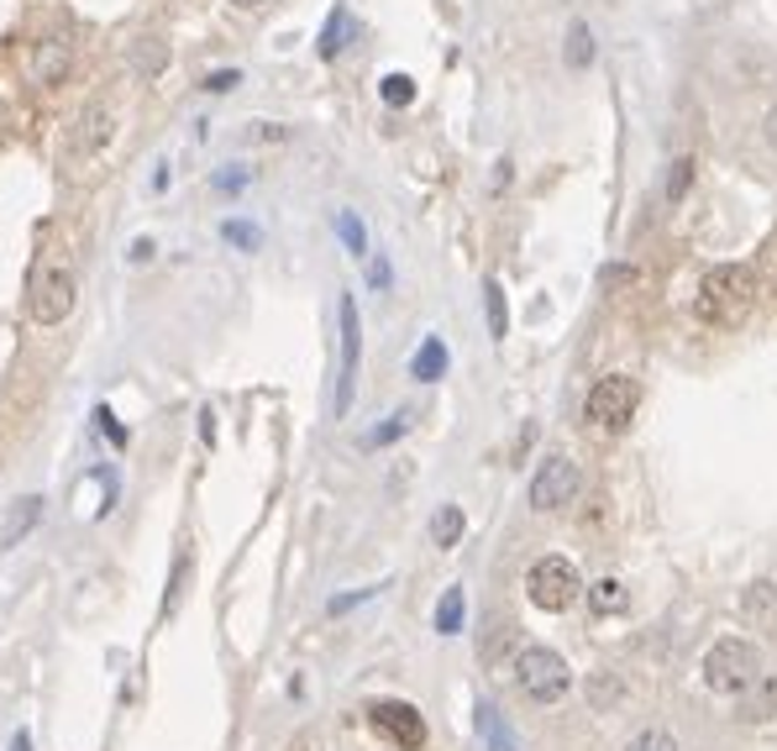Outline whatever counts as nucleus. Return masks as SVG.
Wrapping results in <instances>:
<instances>
[{"label":"nucleus","mask_w":777,"mask_h":751,"mask_svg":"<svg viewBox=\"0 0 777 751\" xmlns=\"http://www.w3.org/2000/svg\"><path fill=\"white\" fill-rule=\"evenodd\" d=\"M756 305V273L747 263H719L704 273L699 284V316L715 321V327H736L747 321V310Z\"/></svg>","instance_id":"f257e3e1"},{"label":"nucleus","mask_w":777,"mask_h":751,"mask_svg":"<svg viewBox=\"0 0 777 751\" xmlns=\"http://www.w3.org/2000/svg\"><path fill=\"white\" fill-rule=\"evenodd\" d=\"M699 673H704V684L715 693L736 699L741 689H751V684L762 678V652H756L751 641H741V636H719L715 647L704 652Z\"/></svg>","instance_id":"f03ea898"},{"label":"nucleus","mask_w":777,"mask_h":751,"mask_svg":"<svg viewBox=\"0 0 777 751\" xmlns=\"http://www.w3.org/2000/svg\"><path fill=\"white\" fill-rule=\"evenodd\" d=\"M515 673H520V689L531 693L536 704H557L572 689V667L563 652L552 647H520L515 652Z\"/></svg>","instance_id":"7ed1b4c3"},{"label":"nucleus","mask_w":777,"mask_h":751,"mask_svg":"<svg viewBox=\"0 0 777 751\" xmlns=\"http://www.w3.org/2000/svg\"><path fill=\"white\" fill-rule=\"evenodd\" d=\"M578 489H583V468L572 463L568 452H552V457H541L536 479H531V510L541 515L568 510L572 500H578Z\"/></svg>","instance_id":"20e7f679"},{"label":"nucleus","mask_w":777,"mask_h":751,"mask_svg":"<svg viewBox=\"0 0 777 751\" xmlns=\"http://www.w3.org/2000/svg\"><path fill=\"white\" fill-rule=\"evenodd\" d=\"M636 405H641V384L626 379V373H609V379H599L594 390H589V421L599 431H626Z\"/></svg>","instance_id":"39448f33"},{"label":"nucleus","mask_w":777,"mask_h":751,"mask_svg":"<svg viewBox=\"0 0 777 751\" xmlns=\"http://www.w3.org/2000/svg\"><path fill=\"white\" fill-rule=\"evenodd\" d=\"M578 594H583V578H578V568H572L568 557H541L536 568H531V600L541 610L563 615L568 604H578Z\"/></svg>","instance_id":"423d86ee"},{"label":"nucleus","mask_w":777,"mask_h":751,"mask_svg":"<svg viewBox=\"0 0 777 751\" xmlns=\"http://www.w3.org/2000/svg\"><path fill=\"white\" fill-rule=\"evenodd\" d=\"M342 316V368H336V416L353 410V390H358V358H362V321H358V300L342 295L336 300Z\"/></svg>","instance_id":"0eeeda50"},{"label":"nucleus","mask_w":777,"mask_h":751,"mask_svg":"<svg viewBox=\"0 0 777 751\" xmlns=\"http://www.w3.org/2000/svg\"><path fill=\"white\" fill-rule=\"evenodd\" d=\"M79 300V279L69 269H42L37 273V290H32V316L42 321V327H59L69 321V310Z\"/></svg>","instance_id":"6e6552de"},{"label":"nucleus","mask_w":777,"mask_h":751,"mask_svg":"<svg viewBox=\"0 0 777 751\" xmlns=\"http://www.w3.org/2000/svg\"><path fill=\"white\" fill-rule=\"evenodd\" d=\"M368 721L384 730L388 741L399 751H420L425 747V721H420L416 704H405V699H379L373 710H368Z\"/></svg>","instance_id":"1a4fd4ad"},{"label":"nucleus","mask_w":777,"mask_h":751,"mask_svg":"<svg viewBox=\"0 0 777 751\" xmlns=\"http://www.w3.org/2000/svg\"><path fill=\"white\" fill-rule=\"evenodd\" d=\"M111 137H116V106H111V100H90V106L79 111V121H74V143H69V148L95 158Z\"/></svg>","instance_id":"9d476101"},{"label":"nucleus","mask_w":777,"mask_h":751,"mask_svg":"<svg viewBox=\"0 0 777 751\" xmlns=\"http://www.w3.org/2000/svg\"><path fill=\"white\" fill-rule=\"evenodd\" d=\"M37 520H42V500L37 494H22L11 515H5V526H0V552H11V546H22V541L37 531Z\"/></svg>","instance_id":"9b49d317"},{"label":"nucleus","mask_w":777,"mask_h":751,"mask_svg":"<svg viewBox=\"0 0 777 751\" xmlns=\"http://www.w3.org/2000/svg\"><path fill=\"white\" fill-rule=\"evenodd\" d=\"M736 710H741V721H767V715H777V678L773 673H762L751 689L736 693Z\"/></svg>","instance_id":"f8f14e48"},{"label":"nucleus","mask_w":777,"mask_h":751,"mask_svg":"<svg viewBox=\"0 0 777 751\" xmlns=\"http://www.w3.org/2000/svg\"><path fill=\"white\" fill-rule=\"evenodd\" d=\"M32 74H37V85H59L63 74H69V42H63V37L37 42V53H32Z\"/></svg>","instance_id":"ddd939ff"},{"label":"nucleus","mask_w":777,"mask_h":751,"mask_svg":"<svg viewBox=\"0 0 777 751\" xmlns=\"http://www.w3.org/2000/svg\"><path fill=\"white\" fill-rule=\"evenodd\" d=\"M169 69V42L158 37V32H143L137 42H132V74H143V79H158Z\"/></svg>","instance_id":"4468645a"},{"label":"nucleus","mask_w":777,"mask_h":751,"mask_svg":"<svg viewBox=\"0 0 777 751\" xmlns=\"http://www.w3.org/2000/svg\"><path fill=\"white\" fill-rule=\"evenodd\" d=\"M447 373V342L442 336H425L416 347V358H410V379H420V384H436Z\"/></svg>","instance_id":"2eb2a0df"},{"label":"nucleus","mask_w":777,"mask_h":751,"mask_svg":"<svg viewBox=\"0 0 777 751\" xmlns=\"http://www.w3.org/2000/svg\"><path fill=\"white\" fill-rule=\"evenodd\" d=\"M347 37H353V11H347V5H336V11L326 16V32H321L316 53H321V59H336V53L347 48Z\"/></svg>","instance_id":"dca6fc26"},{"label":"nucleus","mask_w":777,"mask_h":751,"mask_svg":"<svg viewBox=\"0 0 777 751\" xmlns=\"http://www.w3.org/2000/svg\"><path fill=\"white\" fill-rule=\"evenodd\" d=\"M462 531H468V520H462V505H442V510L431 515V541H436L442 552H452V546L462 541Z\"/></svg>","instance_id":"f3484780"},{"label":"nucleus","mask_w":777,"mask_h":751,"mask_svg":"<svg viewBox=\"0 0 777 751\" xmlns=\"http://www.w3.org/2000/svg\"><path fill=\"white\" fill-rule=\"evenodd\" d=\"M583 594H589V604H594V615H620V610L630 604V594H626V583H620V578H599V583H589Z\"/></svg>","instance_id":"a211bd4d"},{"label":"nucleus","mask_w":777,"mask_h":751,"mask_svg":"<svg viewBox=\"0 0 777 751\" xmlns=\"http://www.w3.org/2000/svg\"><path fill=\"white\" fill-rule=\"evenodd\" d=\"M479 736L489 751H515V736H509L505 715H499L494 704H479Z\"/></svg>","instance_id":"6ab92c4d"},{"label":"nucleus","mask_w":777,"mask_h":751,"mask_svg":"<svg viewBox=\"0 0 777 751\" xmlns=\"http://www.w3.org/2000/svg\"><path fill=\"white\" fill-rule=\"evenodd\" d=\"M462 620H468V594H462V589H447V594H442V604H436V631L457 636V631H462Z\"/></svg>","instance_id":"aec40b11"},{"label":"nucleus","mask_w":777,"mask_h":751,"mask_svg":"<svg viewBox=\"0 0 777 751\" xmlns=\"http://www.w3.org/2000/svg\"><path fill=\"white\" fill-rule=\"evenodd\" d=\"M483 310H489V336H494V342H505L509 310H505V290H499V279H489V284H483Z\"/></svg>","instance_id":"412c9836"},{"label":"nucleus","mask_w":777,"mask_h":751,"mask_svg":"<svg viewBox=\"0 0 777 751\" xmlns=\"http://www.w3.org/2000/svg\"><path fill=\"white\" fill-rule=\"evenodd\" d=\"M336 237L347 242L353 258H368V232H362V221L353 211H336Z\"/></svg>","instance_id":"4be33fe9"},{"label":"nucleus","mask_w":777,"mask_h":751,"mask_svg":"<svg viewBox=\"0 0 777 751\" xmlns=\"http://www.w3.org/2000/svg\"><path fill=\"white\" fill-rule=\"evenodd\" d=\"M379 95H384V106H394V111H405V106L416 100V79H410V74H384V85H379Z\"/></svg>","instance_id":"5701e85b"},{"label":"nucleus","mask_w":777,"mask_h":751,"mask_svg":"<svg viewBox=\"0 0 777 751\" xmlns=\"http://www.w3.org/2000/svg\"><path fill=\"white\" fill-rule=\"evenodd\" d=\"M568 63L572 69H589V63H594V32L583 27V22H572V32H568Z\"/></svg>","instance_id":"b1692460"},{"label":"nucleus","mask_w":777,"mask_h":751,"mask_svg":"<svg viewBox=\"0 0 777 751\" xmlns=\"http://www.w3.org/2000/svg\"><path fill=\"white\" fill-rule=\"evenodd\" d=\"M405 431H410V410H394L379 431H368V436H362V447H388V442H399Z\"/></svg>","instance_id":"393cba45"},{"label":"nucleus","mask_w":777,"mask_h":751,"mask_svg":"<svg viewBox=\"0 0 777 751\" xmlns=\"http://www.w3.org/2000/svg\"><path fill=\"white\" fill-rule=\"evenodd\" d=\"M693 169H699L693 158H673V169H667V206H678V200L688 195V184H693Z\"/></svg>","instance_id":"a878e982"},{"label":"nucleus","mask_w":777,"mask_h":751,"mask_svg":"<svg viewBox=\"0 0 777 751\" xmlns=\"http://www.w3.org/2000/svg\"><path fill=\"white\" fill-rule=\"evenodd\" d=\"M221 237L232 242V247H242V253H258V247H263V232H258L252 221H226Z\"/></svg>","instance_id":"bb28decb"},{"label":"nucleus","mask_w":777,"mask_h":751,"mask_svg":"<svg viewBox=\"0 0 777 751\" xmlns=\"http://www.w3.org/2000/svg\"><path fill=\"white\" fill-rule=\"evenodd\" d=\"M184 583H189V552L174 557V578H169V594H163V615H174L184 600Z\"/></svg>","instance_id":"cd10ccee"},{"label":"nucleus","mask_w":777,"mask_h":751,"mask_svg":"<svg viewBox=\"0 0 777 751\" xmlns=\"http://www.w3.org/2000/svg\"><path fill=\"white\" fill-rule=\"evenodd\" d=\"M626 751H678V741H673V730L652 725V730H641V736H636Z\"/></svg>","instance_id":"c85d7f7f"},{"label":"nucleus","mask_w":777,"mask_h":751,"mask_svg":"<svg viewBox=\"0 0 777 751\" xmlns=\"http://www.w3.org/2000/svg\"><path fill=\"white\" fill-rule=\"evenodd\" d=\"M95 426H100V436H106V442H111V447H126V442H132V436H126V426H121L116 416H111V410H106V405H100V410H95Z\"/></svg>","instance_id":"c756f323"},{"label":"nucleus","mask_w":777,"mask_h":751,"mask_svg":"<svg viewBox=\"0 0 777 751\" xmlns=\"http://www.w3.org/2000/svg\"><path fill=\"white\" fill-rule=\"evenodd\" d=\"M237 85H242L237 69H215V74H206V85H200V90H210V95H232Z\"/></svg>","instance_id":"7c9ffc66"},{"label":"nucleus","mask_w":777,"mask_h":751,"mask_svg":"<svg viewBox=\"0 0 777 751\" xmlns=\"http://www.w3.org/2000/svg\"><path fill=\"white\" fill-rule=\"evenodd\" d=\"M362 600H373V589H358V594H342V600H331L326 610H331V615H347V610H358Z\"/></svg>","instance_id":"2f4dec72"},{"label":"nucleus","mask_w":777,"mask_h":751,"mask_svg":"<svg viewBox=\"0 0 777 751\" xmlns=\"http://www.w3.org/2000/svg\"><path fill=\"white\" fill-rule=\"evenodd\" d=\"M242 184H247V174H242V169H226V174H215V189H221V195H237Z\"/></svg>","instance_id":"473e14b6"},{"label":"nucleus","mask_w":777,"mask_h":751,"mask_svg":"<svg viewBox=\"0 0 777 751\" xmlns=\"http://www.w3.org/2000/svg\"><path fill=\"white\" fill-rule=\"evenodd\" d=\"M368 284H373V290H388V263L384 258H368Z\"/></svg>","instance_id":"72a5a7b5"},{"label":"nucleus","mask_w":777,"mask_h":751,"mask_svg":"<svg viewBox=\"0 0 777 751\" xmlns=\"http://www.w3.org/2000/svg\"><path fill=\"white\" fill-rule=\"evenodd\" d=\"M152 258V237H137L132 242V263H148Z\"/></svg>","instance_id":"f704fd0d"},{"label":"nucleus","mask_w":777,"mask_h":751,"mask_svg":"<svg viewBox=\"0 0 777 751\" xmlns=\"http://www.w3.org/2000/svg\"><path fill=\"white\" fill-rule=\"evenodd\" d=\"M762 132H767V143H773V148H777V106H773V111H767V121H762Z\"/></svg>","instance_id":"c9c22d12"},{"label":"nucleus","mask_w":777,"mask_h":751,"mask_svg":"<svg viewBox=\"0 0 777 751\" xmlns=\"http://www.w3.org/2000/svg\"><path fill=\"white\" fill-rule=\"evenodd\" d=\"M604 284H630V269H604Z\"/></svg>","instance_id":"e433bc0d"},{"label":"nucleus","mask_w":777,"mask_h":751,"mask_svg":"<svg viewBox=\"0 0 777 751\" xmlns=\"http://www.w3.org/2000/svg\"><path fill=\"white\" fill-rule=\"evenodd\" d=\"M200 436H206V442H215V416H210V410L200 416Z\"/></svg>","instance_id":"4c0bfd02"},{"label":"nucleus","mask_w":777,"mask_h":751,"mask_svg":"<svg viewBox=\"0 0 777 751\" xmlns=\"http://www.w3.org/2000/svg\"><path fill=\"white\" fill-rule=\"evenodd\" d=\"M11 751H32V736H27V730H16V736H11Z\"/></svg>","instance_id":"58836bf2"},{"label":"nucleus","mask_w":777,"mask_h":751,"mask_svg":"<svg viewBox=\"0 0 777 751\" xmlns=\"http://www.w3.org/2000/svg\"><path fill=\"white\" fill-rule=\"evenodd\" d=\"M237 11H258V5H269V0H232Z\"/></svg>","instance_id":"ea45409f"}]
</instances>
